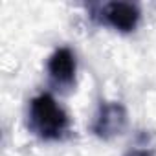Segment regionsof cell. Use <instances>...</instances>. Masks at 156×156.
Returning a JSON list of instances; mask_svg holds the SVG:
<instances>
[{
  "label": "cell",
  "mask_w": 156,
  "mask_h": 156,
  "mask_svg": "<svg viewBox=\"0 0 156 156\" xmlns=\"http://www.w3.org/2000/svg\"><path fill=\"white\" fill-rule=\"evenodd\" d=\"M103 19L118 31H132L140 22V9L130 2H110L103 6Z\"/></svg>",
  "instance_id": "obj_4"
},
{
  "label": "cell",
  "mask_w": 156,
  "mask_h": 156,
  "mask_svg": "<svg viewBox=\"0 0 156 156\" xmlns=\"http://www.w3.org/2000/svg\"><path fill=\"white\" fill-rule=\"evenodd\" d=\"M48 73L57 87H72L75 81V55L70 48H57L48 59Z\"/></svg>",
  "instance_id": "obj_3"
},
{
  "label": "cell",
  "mask_w": 156,
  "mask_h": 156,
  "mask_svg": "<svg viewBox=\"0 0 156 156\" xmlns=\"http://www.w3.org/2000/svg\"><path fill=\"white\" fill-rule=\"evenodd\" d=\"M127 156H151L147 151H130Z\"/></svg>",
  "instance_id": "obj_5"
},
{
  "label": "cell",
  "mask_w": 156,
  "mask_h": 156,
  "mask_svg": "<svg viewBox=\"0 0 156 156\" xmlns=\"http://www.w3.org/2000/svg\"><path fill=\"white\" fill-rule=\"evenodd\" d=\"M127 127V110L118 101H107L99 105V110L92 123V132L101 140H110L123 134Z\"/></svg>",
  "instance_id": "obj_2"
},
{
  "label": "cell",
  "mask_w": 156,
  "mask_h": 156,
  "mask_svg": "<svg viewBox=\"0 0 156 156\" xmlns=\"http://www.w3.org/2000/svg\"><path fill=\"white\" fill-rule=\"evenodd\" d=\"M68 123L66 112L50 94H41L31 99L28 125L39 138L59 140L68 130Z\"/></svg>",
  "instance_id": "obj_1"
}]
</instances>
